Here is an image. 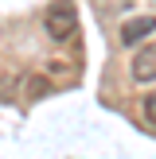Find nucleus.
<instances>
[{"instance_id": "1", "label": "nucleus", "mask_w": 156, "mask_h": 159, "mask_svg": "<svg viewBox=\"0 0 156 159\" xmlns=\"http://www.w3.org/2000/svg\"><path fill=\"white\" fill-rule=\"evenodd\" d=\"M43 31H47V39H55V43H66V39L78 31V8H74V0H55V4H47Z\"/></svg>"}, {"instance_id": "2", "label": "nucleus", "mask_w": 156, "mask_h": 159, "mask_svg": "<svg viewBox=\"0 0 156 159\" xmlns=\"http://www.w3.org/2000/svg\"><path fill=\"white\" fill-rule=\"evenodd\" d=\"M156 31V16H133V20L121 23V43L125 47H137L140 39H148Z\"/></svg>"}, {"instance_id": "3", "label": "nucleus", "mask_w": 156, "mask_h": 159, "mask_svg": "<svg viewBox=\"0 0 156 159\" xmlns=\"http://www.w3.org/2000/svg\"><path fill=\"white\" fill-rule=\"evenodd\" d=\"M133 78L137 82H156V43L140 47V54L133 58Z\"/></svg>"}, {"instance_id": "4", "label": "nucleus", "mask_w": 156, "mask_h": 159, "mask_svg": "<svg viewBox=\"0 0 156 159\" xmlns=\"http://www.w3.org/2000/svg\"><path fill=\"white\" fill-rule=\"evenodd\" d=\"M144 116H148V124H156V93L144 97Z\"/></svg>"}]
</instances>
